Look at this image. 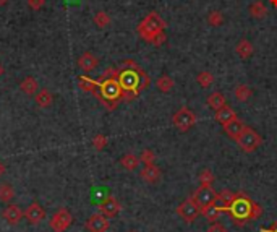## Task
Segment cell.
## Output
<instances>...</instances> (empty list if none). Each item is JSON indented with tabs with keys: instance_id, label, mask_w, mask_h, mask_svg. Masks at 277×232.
I'll list each match as a JSON object with an SVG mask.
<instances>
[{
	"instance_id": "6da1fadb",
	"label": "cell",
	"mask_w": 277,
	"mask_h": 232,
	"mask_svg": "<svg viewBox=\"0 0 277 232\" xmlns=\"http://www.w3.org/2000/svg\"><path fill=\"white\" fill-rule=\"evenodd\" d=\"M117 80L123 90V101L135 99L143 90H146L151 85L149 75L135 60H125L117 73Z\"/></svg>"
},
{
	"instance_id": "7a4b0ae2",
	"label": "cell",
	"mask_w": 277,
	"mask_h": 232,
	"mask_svg": "<svg viewBox=\"0 0 277 232\" xmlns=\"http://www.w3.org/2000/svg\"><path fill=\"white\" fill-rule=\"evenodd\" d=\"M99 86L96 97L101 101L109 111H114L120 99H123V90L117 80V68H107L101 77H99Z\"/></svg>"
},
{
	"instance_id": "3957f363",
	"label": "cell",
	"mask_w": 277,
	"mask_h": 232,
	"mask_svg": "<svg viewBox=\"0 0 277 232\" xmlns=\"http://www.w3.org/2000/svg\"><path fill=\"white\" fill-rule=\"evenodd\" d=\"M164 28H166V21L161 18V15H159L157 11H151V13H148V16L138 25L137 31L141 36V39H144L146 43H151V39L154 38L156 34L164 31Z\"/></svg>"
},
{
	"instance_id": "277c9868",
	"label": "cell",
	"mask_w": 277,
	"mask_h": 232,
	"mask_svg": "<svg viewBox=\"0 0 277 232\" xmlns=\"http://www.w3.org/2000/svg\"><path fill=\"white\" fill-rule=\"evenodd\" d=\"M235 141H237V144L241 149H243L245 153H253V151H256L259 146H261L263 138L259 137V133L256 130H253L251 127L245 125L243 132L240 133V137Z\"/></svg>"
},
{
	"instance_id": "5b68a950",
	"label": "cell",
	"mask_w": 277,
	"mask_h": 232,
	"mask_svg": "<svg viewBox=\"0 0 277 232\" xmlns=\"http://www.w3.org/2000/svg\"><path fill=\"white\" fill-rule=\"evenodd\" d=\"M172 120H174V125L180 132H186V130H190L194 124H196V115H194V112L190 111L188 107H182L174 114Z\"/></svg>"
},
{
	"instance_id": "8992f818",
	"label": "cell",
	"mask_w": 277,
	"mask_h": 232,
	"mask_svg": "<svg viewBox=\"0 0 277 232\" xmlns=\"http://www.w3.org/2000/svg\"><path fill=\"white\" fill-rule=\"evenodd\" d=\"M199 213H201V208L196 205L193 196H190V198L185 200L184 203H180L179 208H177V214L186 223H193L194 219L199 216Z\"/></svg>"
},
{
	"instance_id": "52a82bcc",
	"label": "cell",
	"mask_w": 277,
	"mask_h": 232,
	"mask_svg": "<svg viewBox=\"0 0 277 232\" xmlns=\"http://www.w3.org/2000/svg\"><path fill=\"white\" fill-rule=\"evenodd\" d=\"M72 223H73V216L70 214L68 210H65V208H60L57 213L52 214V218L49 221L50 228L55 232H65L72 226Z\"/></svg>"
},
{
	"instance_id": "ba28073f",
	"label": "cell",
	"mask_w": 277,
	"mask_h": 232,
	"mask_svg": "<svg viewBox=\"0 0 277 232\" xmlns=\"http://www.w3.org/2000/svg\"><path fill=\"white\" fill-rule=\"evenodd\" d=\"M229 210H231V213L233 214L235 219H246L250 214V210H251V201L246 198V196H238L237 195Z\"/></svg>"
},
{
	"instance_id": "9c48e42d",
	"label": "cell",
	"mask_w": 277,
	"mask_h": 232,
	"mask_svg": "<svg viewBox=\"0 0 277 232\" xmlns=\"http://www.w3.org/2000/svg\"><path fill=\"white\" fill-rule=\"evenodd\" d=\"M191 196H193V200L196 201V205L199 208H204V206L213 205L217 193L213 190V187H203V185H201V187H199Z\"/></svg>"
},
{
	"instance_id": "30bf717a",
	"label": "cell",
	"mask_w": 277,
	"mask_h": 232,
	"mask_svg": "<svg viewBox=\"0 0 277 232\" xmlns=\"http://www.w3.org/2000/svg\"><path fill=\"white\" fill-rule=\"evenodd\" d=\"M109 218L104 216V214H92V216H90L86 219L85 223V228L90 231V232H107L109 229Z\"/></svg>"
},
{
	"instance_id": "8fae6325",
	"label": "cell",
	"mask_w": 277,
	"mask_h": 232,
	"mask_svg": "<svg viewBox=\"0 0 277 232\" xmlns=\"http://www.w3.org/2000/svg\"><path fill=\"white\" fill-rule=\"evenodd\" d=\"M99 210H101V214H104V216L114 218V216H117V214L120 213L122 206H120V203L117 201L115 196H107V198H104L101 201V205H99Z\"/></svg>"
},
{
	"instance_id": "7c38bea8",
	"label": "cell",
	"mask_w": 277,
	"mask_h": 232,
	"mask_svg": "<svg viewBox=\"0 0 277 232\" xmlns=\"http://www.w3.org/2000/svg\"><path fill=\"white\" fill-rule=\"evenodd\" d=\"M25 216L26 219L31 224H39L41 221H44V218H46V210L43 206L39 205V203H31L28 208H26V211H25Z\"/></svg>"
},
{
	"instance_id": "4fadbf2b",
	"label": "cell",
	"mask_w": 277,
	"mask_h": 232,
	"mask_svg": "<svg viewBox=\"0 0 277 232\" xmlns=\"http://www.w3.org/2000/svg\"><path fill=\"white\" fill-rule=\"evenodd\" d=\"M139 177L148 184H156L159 179L162 177V172L156 164H146L143 169H141Z\"/></svg>"
},
{
	"instance_id": "5bb4252c",
	"label": "cell",
	"mask_w": 277,
	"mask_h": 232,
	"mask_svg": "<svg viewBox=\"0 0 277 232\" xmlns=\"http://www.w3.org/2000/svg\"><path fill=\"white\" fill-rule=\"evenodd\" d=\"M2 216H3V219H5V221H7L8 224L16 226V224H18V223L21 221L23 211H21V208H20L18 205H13V203H11V205H8V206L3 210Z\"/></svg>"
},
{
	"instance_id": "9a60e30c",
	"label": "cell",
	"mask_w": 277,
	"mask_h": 232,
	"mask_svg": "<svg viewBox=\"0 0 277 232\" xmlns=\"http://www.w3.org/2000/svg\"><path fill=\"white\" fill-rule=\"evenodd\" d=\"M97 65H99L97 57H96V55H92L91 52H85V54L78 59V67H80L83 72H86V73L92 72Z\"/></svg>"
},
{
	"instance_id": "2e32d148",
	"label": "cell",
	"mask_w": 277,
	"mask_h": 232,
	"mask_svg": "<svg viewBox=\"0 0 277 232\" xmlns=\"http://www.w3.org/2000/svg\"><path fill=\"white\" fill-rule=\"evenodd\" d=\"M243 129H245V124L240 119H233L232 122H229L227 125H224V132H226L232 140H237L240 137V133L243 132Z\"/></svg>"
},
{
	"instance_id": "e0dca14e",
	"label": "cell",
	"mask_w": 277,
	"mask_h": 232,
	"mask_svg": "<svg viewBox=\"0 0 277 232\" xmlns=\"http://www.w3.org/2000/svg\"><path fill=\"white\" fill-rule=\"evenodd\" d=\"M233 119H237V114H235V111L229 106V104L221 107L219 111H216V120L222 125H227L229 122H232Z\"/></svg>"
},
{
	"instance_id": "ac0fdd59",
	"label": "cell",
	"mask_w": 277,
	"mask_h": 232,
	"mask_svg": "<svg viewBox=\"0 0 277 232\" xmlns=\"http://www.w3.org/2000/svg\"><path fill=\"white\" fill-rule=\"evenodd\" d=\"M235 196L237 195H233L232 192H229V190H224V192H221L219 195L216 196V200H214V205L219 208V210H229L232 205V201L235 200Z\"/></svg>"
},
{
	"instance_id": "d6986e66",
	"label": "cell",
	"mask_w": 277,
	"mask_h": 232,
	"mask_svg": "<svg viewBox=\"0 0 277 232\" xmlns=\"http://www.w3.org/2000/svg\"><path fill=\"white\" fill-rule=\"evenodd\" d=\"M78 85H80V88L83 90V91H88V93H91V94L96 96L97 86H99V81L97 80L86 77V75H80V77H78Z\"/></svg>"
},
{
	"instance_id": "ffe728a7",
	"label": "cell",
	"mask_w": 277,
	"mask_h": 232,
	"mask_svg": "<svg viewBox=\"0 0 277 232\" xmlns=\"http://www.w3.org/2000/svg\"><path fill=\"white\" fill-rule=\"evenodd\" d=\"M235 52H237L238 57H241V59H248V57L253 55V52H255V47H253V44L248 39H241L240 43L235 46Z\"/></svg>"
},
{
	"instance_id": "44dd1931",
	"label": "cell",
	"mask_w": 277,
	"mask_h": 232,
	"mask_svg": "<svg viewBox=\"0 0 277 232\" xmlns=\"http://www.w3.org/2000/svg\"><path fill=\"white\" fill-rule=\"evenodd\" d=\"M20 90L25 93V94H28V96H36V93L39 91V85H38V81L34 80L33 77H26L20 83Z\"/></svg>"
},
{
	"instance_id": "7402d4cb",
	"label": "cell",
	"mask_w": 277,
	"mask_h": 232,
	"mask_svg": "<svg viewBox=\"0 0 277 232\" xmlns=\"http://www.w3.org/2000/svg\"><path fill=\"white\" fill-rule=\"evenodd\" d=\"M250 15L253 16V18H256V20H261L264 18V16L268 15V8H266V5H264L261 0H256V2H253L250 5Z\"/></svg>"
},
{
	"instance_id": "603a6c76",
	"label": "cell",
	"mask_w": 277,
	"mask_h": 232,
	"mask_svg": "<svg viewBox=\"0 0 277 232\" xmlns=\"http://www.w3.org/2000/svg\"><path fill=\"white\" fill-rule=\"evenodd\" d=\"M54 102V96L49 90H41L36 93V104L39 107H49Z\"/></svg>"
},
{
	"instance_id": "cb8c5ba5",
	"label": "cell",
	"mask_w": 277,
	"mask_h": 232,
	"mask_svg": "<svg viewBox=\"0 0 277 232\" xmlns=\"http://www.w3.org/2000/svg\"><path fill=\"white\" fill-rule=\"evenodd\" d=\"M226 104H227L226 97L222 96V93H213V94L208 96V106L213 109V111H219Z\"/></svg>"
},
{
	"instance_id": "d4e9b609",
	"label": "cell",
	"mask_w": 277,
	"mask_h": 232,
	"mask_svg": "<svg viewBox=\"0 0 277 232\" xmlns=\"http://www.w3.org/2000/svg\"><path fill=\"white\" fill-rule=\"evenodd\" d=\"M120 164L125 167L127 171H135L137 167L139 166V158L138 156H135L132 153H127L123 158L120 159Z\"/></svg>"
},
{
	"instance_id": "484cf974",
	"label": "cell",
	"mask_w": 277,
	"mask_h": 232,
	"mask_svg": "<svg viewBox=\"0 0 277 232\" xmlns=\"http://www.w3.org/2000/svg\"><path fill=\"white\" fill-rule=\"evenodd\" d=\"M233 93H235V97H237V99L241 101V102H246L253 96V90L250 88L248 85H238Z\"/></svg>"
},
{
	"instance_id": "4316f807",
	"label": "cell",
	"mask_w": 277,
	"mask_h": 232,
	"mask_svg": "<svg viewBox=\"0 0 277 232\" xmlns=\"http://www.w3.org/2000/svg\"><path fill=\"white\" fill-rule=\"evenodd\" d=\"M156 86H157V90H159V91H162V93H169V91L175 86V83H174V80L169 77V75H162L161 78H157Z\"/></svg>"
},
{
	"instance_id": "83f0119b",
	"label": "cell",
	"mask_w": 277,
	"mask_h": 232,
	"mask_svg": "<svg viewBox=\"0 0 277 232\" xmlns=\"http://www.w3.org/2000/svg\"><path fill=\"white\" fill-rule=\"evenodd\" d=\"M201 213L204 214V218L208 219V221L213 223V221H217V218H219V214H221V210L213 203V205L201 208Z\"/></svg>"
},
{
	"instance_id": "f1b7e54d",
	"label": "cell",
	"mask_w": 277,
	"mask_h": 232,
	"mask_svg": "<svg viewBox=\"0 0 277 232\" xmlns=\"http://www.w3.org/2000/svg\"><path fill=\"white\" fill-rule=\"evenodd\" d=\"M13 196H15V190L11 185H8V184L0 185V201L10 203L11 200H13Z\"/></svg>"
},
{
	"instance_id": "f546056e",
	"label": "cell",
	"mask_w": 277,
	"mask_h": 232,
	"mask_svg": "<svg viewBox=\"0 0 277 232\" xmlns=\"http://www.w3.org/2000/svg\"><path fill=\"white\" fill-rule=\"evenodd\" d=\"M196 81L199 86H203V88H209V86L214 83V75L211 72H201L196 75Z\"/></svg>"
},
{
	"instance_id": "4dcf8cb0",
	"label": "cell",
	"mask_w": 277,
	"mask_h": 232,
	"mask_svg": "<svg viewBox=\"0 0 277 232\" xmlns=\"http://www.w3.org/2000/svg\"><path fill=\"white\" fill-rule=\"evenodd\" d=\"M94 23H96L97 28H107L110 25V16L109 13H105L104 10H99L96 15H94Z\"/></svg>"
},
{
	"instance_id": "1f68e13d",
	"label": "cell",
	"mask_w": 277,
	"mask_h": 232,
	"mask_svg": "<svg viewBox=\"0 0 277 232\" xmlns=\"http://www.w3.org/2000/svg\"><path fill=\"white\" fill-rule=\"evenodd\" d=\"M222 23H224V15L221 13V11L219 10L211 11L209 16H208V25L213 26V28H219Z\"/></svg>"
},
{
	"instance_id": "d6a6232c",
	"label": "cell",
	"mask_w": 277,
	"mask_h": 232,
	"mask_svg": "<svg viewBox=\"0 0 277 232\" xmlns=\"http://www.w3.org/2000/svg\"><path fill=\"white\" fill-rule=\"evenodd\" d=\"M199 184H201L203 187H213V184H214V174L211 172L209 169H204L201 174H199Z\"/></svg>"
},
{
	"instance_id": "836d02e7",
	"label": "cell",
	"mask_w": 277,
	"mask_h": 232,
	"mask_svg": "<svg viewBox=\"0 0 277 232\" xmlns=\"http://www.w3.org/2000/svg\"><path fill=\"white\" fill-rule=\"evenodd\" d=\"M92 146L96 148L97 151H102V149L107 146V137L102 135V133H97V135L92 138Z\"/></svg>"
},
{
	"instance_id": "e575fe53",
	"label": "cell",
	"mask_w": 277,
	"mask_h": 232,
	"mask_svg": "<svg viewBox=\"0 0 277 232\" xmlns=\"http://www.w3.org/2000/svg\"><path fill=\"white\" fill-rule=\"evenodd\" d=\"M139 161L144 162V166L146 164H154L156 153L152 151V149H143V153H141V156H139Z\"/></svg>"
},
{
	"instance_id": "d590c367",
	"label": "cell",
	"mask_w": 277,
	"mask_h": 232,
	"mask_svg": "<svg viewBox=\"0 0 277 232\" xmlns=\"http://www.w3.org/2000/svg\"><path fill=\"white\" fill-rule=\"evenodd\" d=\"M166 39H167L166 33L161 31V33L156 34V36L151 39V44H152V46H156V47H159V46H162L164 43H166Z\"/></svg>"
},
{
	"instance_id": "8d00e7d4",
	"label": "cell",
	"mask_w": 277,
	"mask_h": 232,
	"mask_svg": "<svg viewBox=\"0 0 277 232\" xmlns=\"http://www.w3.org/2000/svg\"><path fill=\"white\" fill-rule=\"evenodd\" d=\"M263 213L261 206L256 205V203H251V210H250V214H248V219H256L259 218V214Z\"/></svg>"
},
{
	"instance_id": "74e56055",
	"label": "cell",
	"mask_w": 277,
	"mask_h": 232,
	"mask_svg": "<svg viewBox=\"0 0 277 232\" xmlns=\"http://www.w3.org/2000/svg\"><path fill=\"white\" fill-rule=\"evenodd\" d=\"M44 3H46V0H28V5L31 10H41L44 7Z\"/></svg>"
},
{
	"instance_id": "f35d334b",
	"label": "cell",
	"mask_w": 277,
	"mask_h": 232,
	"mask_svg": "<svg viewBox=\"0 0 277 232\" xmlns=\"http://www.w3.org/2000/svg\"><path fill=\"white\" fill-rule=\"evenodd\" d=\"M208 232H229L226 228H224L222 224H217V223H214L213 226H211V228L208 229Z\"/></svg>"
},
{
	"instance_id": "ab89813d",
	"label": "cell",
	"mask_w": 277,
	"mask_h": 232,
	"mask_svg": "<svg viewBox=\"0 0 277 232\" xmlns=\"http://www.w3.org/2000/svg\"><path fill=\"white\" fill-rule=\"evenodd\" d=\"M5 172H7V167H5V164H3V162L0 161V177H2Z\"/></svg>"
},
{
	"instance_id": "60d3db41",
	"label": "cell",
	"mask_w": 277,
	"mask_h": 232,
	"mask_svg": "<svg viewBox=\"0 0 277 232\" xmlns=\"http://www.w3.org/2000/svg\"><path fill=\"white\" fill-rule=\"evenodd\" d=\"M3 73H5V68H3V65H2V63H0V77H2Z\"/></svg>"
},
{
	"instance_id": "b9f144b4",
	"label": "cell",
	"mask_w": 277,
	"mask_h": 232,
	"mask_svg": "<svg viewBox=\"0 0 277 232\" xmlns=\"http://www.w3.org/2000/svg\"><path fill=\"white\" fill-rule=\"evenodd\" d=\"M8 0H0V7H3V5H7Z\"/></svg>"
},
{
	"instance_id": "7bdbcfd3",
	"label": "cell",
	"mask_w": 277,
	"mask_h": 232,
	"mask_svg": "<svg viewBox=\"0 0 277 232\" xmlns=\"http://www.w3.org/2000/svg\"><path fill=\"white\" fill-rule=\"evenodd\" d=\"M271 2V5H273V7H277V0H269Z\"/></svg>"
},
{
	"instance_id": "ee69618b",
	"label": "cell",
	"mask_w": 277,
	"mask_h": 232,
	"mask_svg": "<svg viewBox=\"0 0 277 232\" xmlns=\"http://www.w3.org/2000/svg\"><path fill=\"white\" fill-rule=\"evenodd\" d=\"M128 232H137V231H128Z\"/></svg>"
},
{
	"instance_id": "f6af8a7d",
	"label": "cell",
	"mask_w": 277,
	"mask_h": 232,
	"mask_svg": "<svg viewBox=\"0 0 277 232\" xmlns=\"http://www.w3.org/2000/svg\"><path fill=\"white\" fill-rule=\"evenodd\" d=\"M276 232H277V231H276Z\"/></svg>"
}]
</instances>
